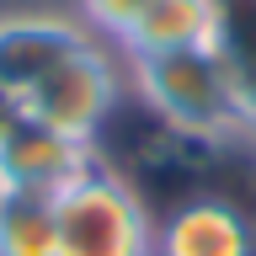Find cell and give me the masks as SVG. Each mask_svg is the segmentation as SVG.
I'll return each mask as SVG.
<instances>
[{
	"label": "cell",
	"instance_id": "cell-1",
	"mask_svg": "<svg viewBox=\"0 0 256 256\" xmlns=\"http://www.w3.org/2000/svg\"><path fill=\"white\" fill-rule=\"evenodd\" d=\"M134 80H139L144 102L192 139H235L256 128V102L240 86L219 48H182V54H150L134 59Z\"/></svg>",
	"mask_w": 256,
	"mask_h": 256
},
{
	"label": "cell",
	"instance_id": "cell-2",
	"mask_svg": "<svg viewBox=\"0 0 256 256\" xmlns=\"http://www.w3.org/2000/svg\"><path fill=\"white\" fill-rule=\"evenodd\" d=\"M59 256H155V219L139 192L107 166H91L75 187L54 198Z\"/></svg>",
	"mask_w": 256,
	"mask_h": 256
},
{
	"label": "cell",
	"instance_id": "cell-3",
	"mask_svg": "<svg viewBox=\"0 0 256 256\" xmlns=\"http://www.w3.org/2000/svg\"><path fill=\"white\" fill-rule=\"evenodd\" d=\"M118 96H123L118 64H112L96 43H86V48H75L59 70H48V75L22 96V118L48 123V128H59V134H70V139L91 144L96 134H102V123L112 118Z\"/></svg>",
	"mask_w": 256,
	"mask_h": 256
},
{
	"label": "cell",
	"instance_id": "cell-4",
	"mask_svg": "<svg viewBox=\"0 0 256 256\" xmlns=\"http://www.w3.org/2000/svg\"><path fill=\"white\" fill-rule=\"evenodd\" d=\"M91 166H96V155L86 139H70V134H59L48 123H32V118H16V128L0 139V187L59 198Z\"/></svg>",
	"mask_w": 256,
	"mask_h": 256
},
{
	"label": "cell",
	"instance_id": "cell-5",
	"mask_svg": "<svg viewBox=\"0 0 256 256\" xmlns=\"http://www.w3.org/2000/svg\"><path fill=\"white\" fill-rule=\"evenodd\" d=\"M86 43L91 38L59 16H6L0 22V96L22 107V96Z\"/></svg>",
	"mask_w": 256,
	"mask_h": 256
},
{
	"label": "cell",
	"instance_id": "cell-6",
	"mask_svg": "<svg viewBox=\"0 0 256 256\" xmlns=\"http://www.w3.org/2000/svg\"><path fill=\"white\" fill-rule=\"evenodd\" d=\"M251 224L219 198H192L155 230V256H251Z\"/></svg>",
	"mask_w": 256,
	"mask_h": 256
},
{
	"label": "cell",
	"instance_id": "cell-7",
	"mask_svg": "<svg viewBox=\"0 0 256 256\" xmlns=\"http://www.w3.org/2000/svg\"><path fill=\"white\" fill-rule=\"evenodd\" d=\"M219 27V0H155L123 38L128 59L150 54H182V48H208Z\"/></svg>",
	"mask_w": 256,
	"mask_h": 256
},
{
	"label": "cell",
	"instance_id": "cell-8",
	"mask_svg": "<svg viewBox=\"0 0 256 256\" xmlns=\"http://www.w3.org/2000/svg\"><path fill=\"white\" fill-rule=\"evenodd\" d=\"M0 256H59L54 198L0 187Z\"/></svg>",
	"mask_w": 256,
	"mask_h": 256
},
{
	"label": "cell",
	"instance_id": "cell-9",
	"mask_svg": "<svg viewBox=\"0 0 256 256\" xmlns=\"http://www.w3.org/2000/svg\"><path fill=\"white\" fill-rule=\"evenodd\" d=\"M214 48H219L240 86L256 102V0H219V27H214Z\"/></svg>",
	"mask_w": 256,
	"mask_h": 256
},
{
	"label": "cell",
	"instance_id": "cell-10",
	"mask_svg": "<svg viewBox=\"0 0 256 256\" xmlns=\"http://www.w3.org/2000/svg\"><path fill=\"white\" fill-rule=\"evenodd\" d=\"M150 6H155V0H80V16H86L102 38L123 43L128 32H134V22H139Z\"/></svg>",
	"mask_w": 256,
	"mask_h": 256
},
{
	"label": "cell",
	"instance_id": "cell-11",
	"mask_svg": "<svg viewBox=\"0 0 256 256\" xmlns=\"http://www.w3.org/2000/svg\"><path fill=\"white\" fill-rule=\"evenodd\" d=\"M16 118H22V107H16L11 96H0V139H6V134L16 128Z\"/></svg>",
	"mask_w": 256,
	"mask_h": 256
}]
</instances>
